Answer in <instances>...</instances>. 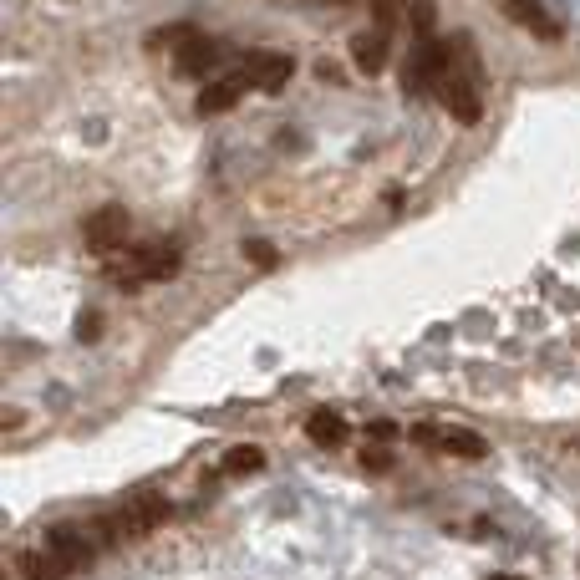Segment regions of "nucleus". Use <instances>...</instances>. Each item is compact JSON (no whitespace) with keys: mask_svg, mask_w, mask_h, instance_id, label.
<instances>
[{"mask_svg":"<svg viewBox=\"0 0 580 580\" xmlns=\"http://www.w3.org/2000/svg\"><path fill=\"white\" fill-rule=\"evenodd\" d=\"M168 499L163 494H153V489H138V494H128V504L123 509H112L102 525H97V535H102V545H118V540H138V535H148V530H158L163 519H168Z\"/></svg>","mask_w":580,"mask_h":580,"instance_id":"f257e3e1","label":"nucleus"},{"mask_svg":"<svg viewBox=\"0 0 580 580\" xmlns=\"http://www.w3.org/2000/svg\"><path fill=\"white\" fill-rule=\"evenodd\" d=\"M448 72H453L448 46H443V41H433V36H423V46L408 56V72H402V92H413V97L438 92V87L448 82Z\"/></svg>","mask_w":580,"mask_h":580,"instance_id":"f03ea898","label":"nucleus"},{"mask_svg":"<svg viewBox=\"0 0 580 580\" xmlns=\"http://www.w3.org/2000/svg\"><path fill=\"white\" fill-rule=\"evenodd\" d=\"M128 229H133L128 209H123V204H107V209H97V214L82 224V240H87V250L112 255V250H123V245H128Z\"/></svg>","mask_w":580,"mask_h":580,"instance_id":"7ed1b4c3","label":"nucleus"},{"mask_svg":"<svg viewBox=\"0 0 580 580\" xmlns=\"http://www.w3.org/2000/svg\"><path fill=\"white\" fill-rule=\"evenodd\" d=\"M168 275H179V250L173 245H148L133 255V270L118 275L123 285H153V280H168Z\"/></svg>","mask_w":580,"mask_h":580,"instance_id":"20e7f679","label":"nucleus"},{"mask_svg":"<svg viewBox=\"0 0 580 580\" xmlns=\"http://www.w3.org/2000/svg\"><path fill=\"white\" fill-rule=\"evenodd\" d=\"M245 92H255L245 72H229V77L204 82V92H199V118H219V112H229L235 102H245Z\"/></svg>","mask_w":580,"mask_h":580,"instance_id":"39448f33","label":"nucleus"},{"mask_svg":"<svg viewBox=\"0 0 580 580\" xmlns=\"http://www.w3.org/2000/svg\"><path fill=\"white\" fill-rule=\"evenodd\" d=\"M443 92V102H448V112H453V118L458 123H479L484 118V107H479V87H474V77L469 72H448V82L438 87Z\"/></svg>","mask_w":580,"mask_h":580,"instance_id":"423d86ee","label":"nucleus"},{"mask_svg":"<svg viewBox=\"0 0 580 580\" xmlns=\"http://www.w3.org/2000/svg\"><path fill=\"white\" fill-rule=\"evenodd\" d=\"M290 72H296V62H290L285 51H255L250 62H245V77H250V87H260V92H280V87L290 82Z\"/></svg>","mask_w":580,"mask_h":580,"instance_id":"0eeeda50","label":"nucleus"},{"mask_svg":"<svg viewBox=\"0 0 580 580\" xmlns=\"http://www.w3.org/2000/svg\"><path fill=\"white\" fill-rule=\"evenodd\" d=\"M21 575L26 580H67V575H77V565L56 550V545H36V550L21 555Z\"/></svg>","mask_w":580,"mask_h":580,"instance_id":"6e6552de","label":"nucleus"},{"mask_svg":"<svg viewBox=\"0 0 580 580\" xmlns=\"http://www.w3.org/2000/svg\"><path fill=\"white\" fill-rule=\"evenodd\" d=\"M499 11H504L514 26H525V31L545 36V41H560V26L550 21V11L540 6V0H499Z\"/></svg>","mask_w":580,"mask_h":580,"instance_id":"1a4fd4ad","label":"nucleus"},{"mask_svg":"<svg viewBox=\"0 0 580 580\" xmlns=\"http://www.w3.org/2000/svg\"><path fill=\"white\" fill-rule=\"evenodd\" d=\"M413 438H418V443H428V448L458 453V458H484V453H489V448H484V438H474V433H453V428H448V433H433L428 423H423V428H413Z\"/></svg>","mask_w":580,"mask_h":580,"instance_id":"9d476101","label":"nucleus"},{"mask_svg":"<svg viewBox=\"0 0 580 580\" xmlns=\"http://www.w3.org/2000/svg\"><path fill=\"white\" fill-rule=\"evenodd\" d=\"M352 62H357V72H367V77H377L382 67H387V31L377 26L372 36H357L352 41Z\"/></svg>","mask_w":580,"mask_h":580,"instance_id":"9b49d317","label":"nucleus"},{"mask_svg":"<svg viewBox=\"0 0 580 580\" xmlns=\"http://www.w3.org/2000/svg\"><path fill=\"white\" fill-rule=\"evenodd\" d=\"M214 56H219V51H214V41L194 36V41H184V46H179V72H184V77H204V72L214 67Z\"/></svg>","mask_w":580,"mask_h":580,"instance_id":"f8f14e48","label":"nucleus"},{"mask_svg":"<svg viewBox=\"0 0 580 580\" xmlns=\"http://www.w3.org/2000/svg\"><path fill=\"white\" fill-rule=\"evenodd\" d=\"M306 433H311V443H321V448H341V443H346V423H341L336 413H311V418H306Z\"/></svg>","mask_w":580,"mask_h":580,"instance_id":"ddd939ff","label":"nucleus"},{"mask_svg":"<svg viewBox=\"0 0 580 580\" xmlns=\"http://www.w3.org/2000/svg\"><path fill=\"white\" fill-rule=\"evenodd\" d=\"M260 463H265V453L250 443V448H235V453H229V458H224V469H229V474H255Z\"/></svg>","mask_w":580,"mask_h":580,"instance_id":"4468645a","label":"nucleus"},{"mask_svg":"<svg viewBox=\"0 0 580 580\" xmlns=\"http://www.w3.org/2000/svg\"><path fill=\"white\" fill-rule=\"evenodd\" d=\"M372 6V21L382 26V31H392L397 26V16H402V6H408V0H367Z\"/></svg>","mask_w":580,"mask_h":580,"instance_id":"2eb2a0df","label":"nucleus"},{"mask_svg":"<svg viewBox=\"0 0 580 580\" xmlns=\"http://www.w3.org/2000/svg\"><path fill=\"white\" fill-rule=\"evenodd\" d=\"M194 36H199L194 26H168V31H153L148 46H184V41H194Z\"/></svg>","mask_w":580,"mask_h":580,"instance_id":"dca6fc26","label":"nucleus"},{"mask_svg":"<svg viewBox=\"0 0 580 580\" xmlns=\"http://www.w3.org/2000/svg\"><path fill=\"white\" fill-rule=\"evenodd\" d=\"M433 21H438L433 0H418V6H413V31H418V36H433Z\"/></svg>","mask_w":580,"mask_h":580,"instance_id":"f3484780","label":"nucleus"},{"mask_svg":"<svg viewBox=\"0 0 580 580\" xmlns=\"http://www.w3.org/2000/svg\"><path fill=\"white\" fill-rule=\"evenodd\" d=\"M245 255H250V260H260L265 270L280 260V255H275V245H265V240H250V245H245Z\"/></svg>","mask_w":580,"mask_h":580,"instance_id":"a211bd4d","label":"nucleus"},{"mask_svg":"<svg viewBox=\"0 0 580 580\" xmlns=\"http://www.w3.org/2000/svg\"><path fill=\"white\" fill-rule=\"evenodd\" d=\"M367 433H372V443H392V438H397V423H387V418H377V423H372Z\"/></svg>","mask_w":580,"mask_h":580,"instance_id":"6ab92c4d","label":"nucleus"},{"mask_svg":"<svg viewBox=\"0 0 580 580\" xmlns=\"http://www.w3.org/2000/svg\"><path fill=\"white\" fill-rule=\"evenodd\" d=\"M77 331H82V341H97V336H102V316H87Z\"/></svg>","mask_w":580,"mask_h":580,"instance_id":"aec40b11","label":"nucleus"},{"mask_svg":"<svg viewBox=\"0 0 580 580\" xmlns=\"http://www.w3.org/2000/svg\"><path fill=\"white\" fill-rule=\"evenodd\" d=\"M362 469H372V474H382V469H387V453H362Z\"/></svg>","mask_w":580,"mask_h":580,"instance_id":"412c9836","label":"nucleus"},{"mask_svg":"<svg viewBox=\"0 0 580 580\" xmlns=\"http://www.w3.org/2000/svg\"><path fill=\"white\" fill-rule=\"evenodd\" d=\"M489 580H525V575H489Z\"/></svg>","mask_w":580,"mask_h":580,"instance_id":"4be33fe9","label":"nucleus"}]
</instances>
